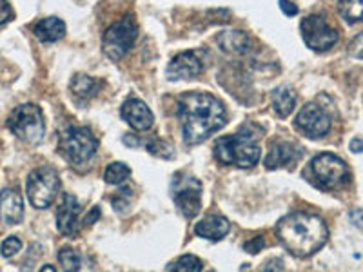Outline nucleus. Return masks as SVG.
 Here are the masks:
<instances>
[{"label": "nucleus", "mask_w": 363, "mask_h": 272, "mask_svg": "<svg viewBox=\"0 0 363 272\" xmlns=\"http://www.w3.org/2000/svg\"><path fill=\"white\" fill-rule=\"evenodd\" d=\"M216 44L222 47L225 53L231 55H244L251 47V40L242 31H223L216 37Z\"/></svg>", "instance_id": "18"}, {"label": "nucleus", "mask_w": 363, "mask_h": 272, "mask_svg": "<svg viewBox=\"0 0 363 272\" xmlns=\"http://www.w3.org/2000/svg\"><path fill=\"white\" fill-rule=\"evenodd\" d=\"M264 135L260 125L245 124L236 135L218 138L215 144V158L223 165H236L242 169H249L258 164L262 157L260 145L256 140Z\"/></svg>", "instance_id": "3"}, {"label": "nucleus", "mask_w": 363, "mask_h": 272, "mask_svg": "<svg viewBox=\"0 0 363 272\" xmlns=\"http://www.w3.org/2000/svg\"><path fill=\"white\" fill-rule=\"evenodd\" d=\"M280 9L287 15V17H294V15H298V6L293 4L291 0H280Z\"/></svg>", "instance_id": "30"}, {"label": "nucleus", "mask_w": 363, "mask_h": 272, "mask_svg": "<svg viewBox=\"0 0 363 272\" xmlns=\"http://www.w3.org/2000/svg\"><path fill=\"white\" fill-rule=\"evenodd\" d=\"M178 118L186 144L199 145L225 125L227 113L216 96L191 91L178 100Z\"/></svg>", "instance_id": "1"}, {"label": "nucleus", "mask_w": 363, "mask_h": 272, "mask_svg": "<svg viewBox=\"0 0 363 272\" xmlns=\"http://www.w3.org/2000/svg\"><path fill=\"white\" fill-rule=\"evenodd\" d=\"M8 128L15 136L28 144H38L45 135V122L42 109L35 103L18 106L8 120Z\"/></svg>", "instance_id": "6"}, {"label": "nucleus", "mask_w": 363, "mask_h": 272, "mask_svg": "<svg viewBox=\"0 0 363 272\" xmlns=\"http://www.w3.org/2000/svg\"><path fill=\"white\" fill-rule=\"evenodd\" d=\"M301 158V147L291 144V142H277L271 145L267 158H265V167L267 169H280V167H289L294 165Z\"/></svg>", "instance_id": "15"}, {"label": "nucleus", "mask_w": 363, "mask_h": 272, "mask_svg": "<svg viewBox=\"0 0 363 272\" xmlns=\"http://www.w3.org/2000/svg\"><path fill=\"white\" fill-rule=\"evenodd\" d=\"M330 124H333L330 115L318 103H307L296 116V128L309 138L325 136L329 132Z\"/></svg>", "instance_id": "11"}, {"label": "nucleus", "mask_w": 363, "mask_h": 272, "mask_svg": "<svg viewBox=\"0 0 363 272\" xmlns=\"http://www.w3.org/2000/svg\"><path fill=\"white\" fill-rule=\"evenodd\" d=\"M206 55L202 51H186L178 53L167 66L169 80H191L206 71Z\"/></svg>", "instance_id": "12"}, {"label": "nucleus", "mask_w": 363, "mask_h": 272, "mask_svg": "<svg viewBox=\"0 0 363 272\" xmlns=\"http://www.w3.org/2000/svg\"><path fill=\"white\" fill-rule=\"evenodd\" d=\"M264 247H265V239L262 238V236L249 239L247 244L244 245L245 252H249V254H256V252H260Z\"/></svg>", "instance_id": "27"}, {"label": "nucleus", "mask_w": 363, "mask_h": 272, "mask_svg": "<svg viewBox=\"0 0 363 272\" xmlns=\"http://www.w3.org/2000/svg\"><path fill=\"white\" fill-rule=\"evenodd\" d=\"M58 261L64 267V272H79L82 267V258L74 249L64 247L58 252Z\"/></svg>", "instance_id": "24"}, {"label": "nucleus", "mask_w": 363, "mask_h": 272, "mask_svg": "<svg viewBox=\"0 0 363 272\" xmlns=\"http://www.w3.org/2000/svg\"><path fill=\"white\" fill-rule=\"evenodd\" d=\"M171 272H202V261L196 256H180L169 267Z\"/></svg>", "instance_id": "25"}, {"label": "nucleus", "mask_w": 363, "mask_h": 272, "mask_svg": "<svg viewBox=\"0 0 363 272\" xmlns=\"http://www.w3.org/2000/svg\"><path fill=\"white\" fill-rule=\"evenodd\" d=\"M0 220L6 225H17L24 220V200L15 189H4L0 193Z\"/></svg>", "instance_id": "16"}, {"label": "nucleus", "mask_w": 363, "mask_h": 272, "mask_svg": "<svg viewBox=\"0 0 363 272\" xmlns=\"http://www.w3.org/2000/svg\"><path fill=\"white\" fill-rule=\"evenodd\" d=\"M40 272H57V271H55L53 265H44V267L40 268Z\"/></svg>", "instance_id": "35"}, {"label": "nucleus", "mask_w": 363, "mask_h": 272, "mask_svg": "<svg viewBox=\"0 0 363 272\" xmlns=\"http://www.w3.org/2000/svg\"><path fill=\"white\" fill-rule=\"evenodd\" d=\"M171 194L180 212L186 218H194L199 215L202 202V183L194 176L186 173L174 174L171 180Z\"/></svg>", "instance_id": "9"}, {"label": "nucleus", "mask_w": 363, "mask_h": 272, "mask_svg": "<svg viewBox=\"0 0 363 272\" xmlns=\"http://www.w3.org/2000/svg\"><path fill=\"white\" fill-rule=\"evenodd\" d=\"M22 249V242L17 238V236H9V238L4 239V244H2V247H0V251H2V256L4 258H11V256H15L17 252H21Z\"/></svg>", "instance_id": "26"}, {"label": "nucleus", "mask_w": 363, "mask_h": 272, "mask_svg": "<svg viewBox=\"0 0 363 272\" xmlns=\"http://www.w3.org/2000/svg\"><path fill=\"white\" fill-rule=\"evenodd\" d=\"M13 18V9L8 0H0V26L6 24Z\"/></svg>", "instance_id": "29"}, {"label": "nucleus", "mask_w": 363, "mask_h": 272, "mask_svg": "<svg viewBox=\"0 0 363 272\" xmlns=\"http://www.w3.org/2000/svg\"><path fill=\"white\" fill-rule=\"evenodd\" d=\"M264 272H284V264L281 260H271L264 267Z\"/></svg>", "instance_id": "33"}, {"label": "nucleus", "mask_w": 363, "mask_h": 272, "mask_svg": "<svg viewBox=\"0 0 363 272\" xmlns=\"http://www.w3.org/2000/svg\"><path fill=\"white\" fill-rule=\"evenodd\" d=\"M349 53L354 58H362L363 60V33H359L354 40L349 45Z\"/></svg>", "instance_id": "28"}, {"label": "nucleus", "mask_w": 363, "mask_h": 272, "mask_svg": "<svg viewBox=\"0 0 363 272\" xmlns=\"http://www.w3.org/2000/svg\"><path fill=\"white\" fill-rule=\"evenodd\" d=\"M277 236L285 251L298 258H307L325 245L329 229L320 216L293 212L278 222Z\"/></svg>", "instance_id": "2"}, {"label": "nucleus", "mask_w": 363, "mask_h": 272, "mask_svg": "<svg viewBox=\"0 0 363 272\" xmlns=\"http://www.w3.org/2000/svg\"><path fill=\"white\" fill-rule=\"evenodd\" d=\"M79 215L80 205L79 200L74 198L73 194H64L62 203L58 205L57 210V229L64 236H71L77 232L79 227Z\"/></svg>", "instance_id": "14"}, {"label": "nucleus", "mask_w": 363, "mask_h": 272, "mask_svg": "<svg viewBox=\"0 0 363 272\" xmlns=\"http://www.w3.org/2000/svg\"><path fill=\"white\" fill-rule=\"evenodd\" d=\"M309 174L313 178V183L320 189L335 191L347 186L351 180V173L345 162L336 154L322 153L314 157L309 164Z\"/></svg>", "instance_id": "5"}, {"label": "nucleus", "mask_w": 363, "mask_h": 272, "mask_svg": "<svg viewBox=\"0 0 363 272\" xmlns=\"http://www.w3.org/2000/svg\"><path fill=\"white\" fill-rule=\"evenodd\" d=\"M58 149L71 165L80 167L95 157L96 149H99V140L87 128L67 125L60 135Z\"/></svg>", "instance_id": "4"}, {"label": "nucleus", "mask_w": 363, "mask_h": 272, "mask_svg": "<svg viewBox=\"0 0 363 272\" xmlns=\"http://www.w3.org/2000/svg\"><path fill=\"white\" fill-rule=\"evenodd\" d=\"M211 272H215V271H211Z\"/></svg>", "instance_id": "36"}, {"label": "nucleus", "mask_w": 363, "mask_h": 272, "mask_svg": "<svg viewBox=\"0 0 363 272\" xmlns=\"http://www.w3.org/2000/svg\"><path fill=\"white\" fill-rule=\"evenodd\" d=\"M60 189V178L53 167H38L29 174L26 193L35 209H48Z\"/></svg>", "instance_id": "7"}, {"label": "nucleus", "mask_w": 363, "mask_h": 272, "mask_svg": "<svg viewBox=\"0 0 363 272\" xmlns=\"http://www.w3.org/2000/svg\"><path fill=\"white\" fill-rule=\"evenodd\" d=\"M349 220H351L358 229H363V209H352L351 212H349Z\"/></svg>", "instance_id": "31"}, {"label": "nucleus", "mask_w": 363, "mask_h": 272, "mask_svg": "<svg viewBox=\"0 0 363 272\" xmlns=\"http://www.w3.org/2000/svg\"><path fill=\"white\" fill-rule=\"evenodd\" d=\"M129 176H131V169L125 164H122V162H113V164H109L106 167V173H104V180L111 183V186L124 183Z\"/></svg>", "instance_id": "22"}, {"label": "nucleus", "mask_w": 363, "mask_h": 272, "mask_svg": "<svg viewBox=\"0 0 363 272\" xmlns=\"http://www.w3.org/2000/svg\"><path fill=\"white\" fill-rule=\"evenodd\" d=\"M351 151L352 153H363V140L362 138H354L351 142Z\"/></svg>", "instance_id": "34"}, {"label": "nucleus", "mask_w": 363, "mask_h": 272, "mask_svg": "<svg viewBox=\"0 0 363 272\" xmlns=\"http://www.w3.org/2000/svg\"><path fill=\"white\" fill-rule=\"evenodd\" d=\"M303 42L314 51H327L338 42V33L320 15H309L300 24Z\"/></svg>", "instance_id": "10"}, {"label": "nucleus", "mask_w": 363, "mask_h": 272, "mask_svg": "<svg viewBox=\"0 0 363 272\" xmlns=\"http://www.w3.org/2000/svg\"><path fill=\"white\" fill-rule=\"evenodd\" d=\"M33 31L35 35H37L38 40L58 42L62 40L64 35H66V24H64V21H60V18L50 17L38 22L33 28Z\"/></svg>", "instance_id": "20"}, {"label": "nucleus", "mask_w": 363, "mask_h": 272, "mask_svg": "<svg viewBox=\"0 0 363 272\" xmlns=\"http://www.w3.org/2000/svg\"><path fill=\"white\" fill-rule=\"evenodd\" d=\"M340 13L351 24L363 22V0H342L340 2Z\"/></svg>", "instance_id": "23"}, {"label": "nucleus", "mask_w": 363, "mask_h": 272, "mask_svg": "<svg viewBox=\"0 0 363 272\" xmlns=\"http://www.w3.org/2000/svg\"><path fill=\"white\" fill-rule=\"evenodd\" d=\"M136 37H138V28L133 18H122L115 22L111 28L106 31L102 40V50L106 57L111 60H122L135 45Z\"/></svg>", "instance_id": "8"}, {"label": "nucleus", "mask_w": 363, "mask_h": 272, "mask_svg": "<svg viewBox=\"0 0 363 272\" xmlns=\"http://www.w3.org/2000/svg\"><path fill=\"white\" fill-rule=\"evenodd\" d=\"M229 231H231V223L223 216H207L194 227V232L200 238L211 239V242H220L222 238H225Z\"/></svg>", "instance_id": "17"}, {"label": "nucleus", "mask_w": 363, "mask_h": 272, "mask_svg": "<svg viewBox=\"0 0 363 272\" xmlns=\"http://www.w3.org/2000/svg\"><path fill=\"white\" fill-rule=\"evenodd\" d=\"M100 87H102V82L95 80L93 76H87V74H74L69 84L71 93L79 100H87L95 96Z\"/></svg>", "instance_id": "21"}, {"label": "nucleus", "mask_w": 363, "mask_h": 272, "mask_svg": "<svg viewBox=\"0 0 363 272\" xmlns=\"http://www.w3.org/2000/svg\"><path fill=\"white\" fill-rule=\"evenodd\" d=\"M271 103L274 113L280 118H285V116H289L294 111V108H296V95H294V91L291 87L280 86L271 93Z\"/></svg>", "instance_id": "19"}, {"label": "nucleus", "mask_w": 363, "mask_h": 272, "mask_svg": "<svg viewBox=\"0 0 363 272\" xmlns=\"http://www.w3.org/2000/svg\"><path fill=\"white\" fill-rule=\"evenodd\" d=\"M122 116L124 120L136 131H149L155 124V116L151 109L145 106L142 100L138 98H129L122 106Z\"/></svg>", "instance_id": "13"}, {"label": "nucleus", "mask_w": 363, "mask_h": 272, "mask_svg": "<svg viewBox=\"0 0 363 272\" xmlns=\"http://www.w3.org/2000/svg\"><path fill=\"white\" fill-rule=\"evenodd\" d=\"M99 218H100V207H91L89 212L84 216V223H86V225H93Z\"/></svg>", "instance_id": "32"}]
</instances>
